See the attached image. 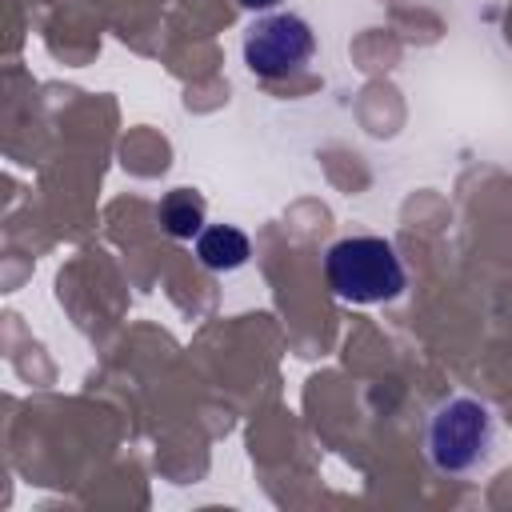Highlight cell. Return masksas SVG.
<instances>
[{"label": "cell", "instance_id": "cell-1", "mask_svg": "<svg viewBox=\"0 0 512 512\" xmlns=\"http://www.w3.org/2000/svg\"><path fill=\"white\" fill-rule=\"evenodd\" d=\"M328 288L348 304H388L408 288V272L384 236H344L324 256Z\"/></svg>", "mask_w": 512, "mask_h": 512}, {"label": "cell", "instance_id": "cell-2", "mask_svg": "<svg viewBox=\"0 0 512 512\" xmlns=\"http://www.w3.org/2000/svg\"><path fill=\"white\" fill-rule=\"evenodd\" d=\"M496 444V420L488 404L472 396H452L444 400L424 428V452L436 472L444 476H468L488 464Z\"/></svg>", "mask_w": 512, "mask_h": 512}, {"label": "cell", "instance_id": "cell-3", "mask_svg": "<svg viewBox=\"0 0 512 512\" xmlns=\"http://www.w3.org/2000/svg\"><path fill=\"white\" fill-rule=\"evenodd\" d=\"M316 32L296 12H268L244 32V64L264 80H288L308 68Z\"/></svg>", "mask_w": 512, "mask_h": 512}, {"label": "cell", "instance_id": "cell-4", "mask_svg": "<svg viewBox=\"0 0 512 512\" xmlns=\"http://www.w3.org/2000/svg\"><path fill=\"white\" fill-rule=\"evenodd\" d=\"M248 256H252V240L236 224H208L196 236V260L208 272H236L248 264Z\"/></svg>", "mask_w": 512, "mask_h": 512}, {"label": "cell", "instance_id": "cell-5", "mask_svg": "<svg viewBox=\"0 0 512 512\" xmlns=\"http://www.w3.org/2000/svg\"><path fill=\"white\" fill-rule=\"evenodd\" d=\"M204 216H208V204H204V196L192 192V188H172V192H164V200L156 204L160 228H164L168 236H176V240H196V236L204 232Z\"/></svg>", "mask_w": 512, "mask_h": 512}, {"label": "cell", "instance_id": "cell-6", "mask_svg": "<svg viewBox=\"0 0 512 512\" xmlns=\"http://www.w3.org/2000/svg\"><path fill=\"white\" fill-rule=\"evenodd\" d=\"M240 8H248V12H276L284 0H236Z\"/></svg>", "mask_w": 512, "mask_h": 512}]
</instances>
